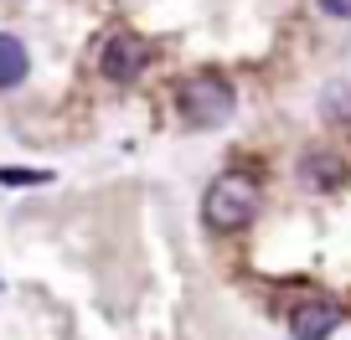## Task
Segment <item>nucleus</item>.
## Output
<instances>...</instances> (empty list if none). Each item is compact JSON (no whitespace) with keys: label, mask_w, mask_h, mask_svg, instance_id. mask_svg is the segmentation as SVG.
Returning a JSON list of instances; mask_svg holds the SVG:
<instances>
[{"label":"nucleus","mask_w":351,"mask_h":340,"mask_svg":"<svg viewBox=\"0 0 351 340\" xmlns=\"http://www.w3.org/2000/svg\"><path fill=\"white\" fill-rule=\"evenodd\" d=\"M253 217H258V181L243 176V170L217 176L202 196V222L212 232H243Z\"/></svg>","instance_id":"nucleus-1"},{"label":"nucleus","mask_w":351,"mask_h":340,"mask_svg":"<svg viewBox=\"0 0 351 340\" xmlns=\"http://www.w3.org/2000/svg\"><path fill=\"white\" fill-rule=\"evenodd\" d=\"M176 103H181V119H186L191 129H217V124L232 119L238 93H232V83H222V77L197 73V77H186V83H181Z\"/></svg>","instance_id":"nucleus-2"},{"label":"nucleus","mask_w":351,"mask_h":340,"mask_svg":"<svg viewBox=\"0 0 351 340\" xmlns=\"http://www.w3.org/2000/svg\"><path fill=\"white\" fill-rule=\"evenodd\" d=\"M150 57H155V47L145 42V36L114 31L109 42H104V77H109V83H134V77L150 67Z\"/></svg>","instance_id":"nucleus-3"},{"label":"nucleus","mask_w":351,"mask_h":340,"mask_svg":"<svg viewBox=\"0 0 351 340\" xmlns=\"http://www.w3.org/2000/svg\"><path fill=\"white\" fill-rule=\"evenodd\" d=\"M295 176H300L305 191H336L341 181H346V160L330 155V150H305L300 165H295Z\"/></svg>","instance_id":"nucleus-4"},{"label":"nucleus","mask_w":351,"mask_h":340,"mask_svg":"<svg viewBox=\"0 0 351 340\" xmlns=\"http://www.w3.org/2000/svg\"><path fill=\"white\" fill-rule=\"evenodd\" d=\"M336 325H341V309L330 304V299H305V304H295V315H289V335L295 340H326Z\"/></svg>","instance_id":"nucleus-5"},{"label":"nucleus","mask_w":351,"mask_h":340,"mask_svg":"<svg viewBox=\"0 0 351 340\" xmlns=\"http://www.w3.org/2000/svg\"><path fill=\"white\" fill-rule=\"evenodd\" d=\"M26 47L16 42L11 31H0V88H16V83H26Z\"/></svg>","instance_id":"nucleus-6"},{"label":"nucleus","mask_w":351,"mask_h":340,"mask_svg":"<svg viewBox=\"0 0 351 340\" xmlns=\"http://www.w3.org/2000/svg\"><path fill=\"white\" fill-rule=\"evenodd\" d=\"M320 109H326V119H336V124H351V83H336V88H326Z\"/></svg>","instance_id":"nucleus-7"},{"label":"nucleus","mask_w":351,"mask_h":340,"mask_svg":"<svg viewBox=\"0 0 351 340\" xmlns=\"http://www.w3.org/2000/svg\"><path fill=\"white\" fill-rule=\"evenodd\" d=\"M0 181H5V186H42L47 170H0Z\"/></svg>","instance_id":"nucleus-8"},{"label":"nucleus","mask_w":351,"mask_h":340,"mask_svg":"<svg viewBox=\"0 0 351 340\" xmlns=\"http://www.w3.org/2000/svg\"><path fill=\"white\" fill-rule=\"evenodd\" d=\"M326 16H336V21H351V0H315Z\"/></svg>","instance_id":"nucleus-9"}]
</instances>
